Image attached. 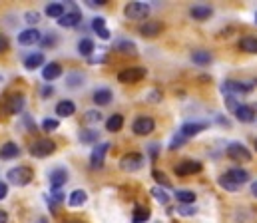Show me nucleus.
<instances>
[{
  "instance_id": "nucleus-1",
  "label": "nucleus",
  "mask_w": 257,
  "mask_h": 223,
  "mask_svg": "<svg viewBox=\"0 0 257 223\" xmlns=\"http://www.w3.org/2000/svg\"><path fill=\"white\" fill-rule=\"evenodd\" d=\"M249 181V173L241 167H233L229 171H225L221 177H219V185L225 189V191H237L241 185H245Z\"/></svg>"
},
{
  "instance_id": "nucleus-2",
  "label": "nucleus",
  "mask_w": 257,
  "mask_h": 223,
  "mask_svg": "<svg viewBox=\"0 0 257 223\" xmlns=\"http://www.w3.org/2000/svg\"><path fill=\"white\" fill-rule=\"evenodd\" d=\"M6 179H8L12 185L24 187V185H28V183L34 179V171H32L28 165H18V167H12V169L6 173Z\"/></svg>"
},
{
  "instance_id": "nucleus-3",
  "label": "nucleus",
  "mask_w": 257,
  "mask_h": 223,
  "mask_svg": "<svg viewBox=\"0 0 257 223\" xmlns=\"http://www.w3.org/2000/svg\"><path fill=\"white\" fill-rule=\"evenodd\" d=\"M255 88L253 82H241V80H225L221 84V92L227 94V96H233V94H247Z\"/></svg>"
},
{
  "instance_id": "nucleus-4",
  "label": "nucleus",
  "mask_w": 257,
  "mask_h": 223,
  "mask_svg": "<svg viewBox=\"0 0 257 223\" xmlns=\"http://www.w3.org/2000/svg\"><path fill=\"white\" fill-rule=\"evenodd\" d=\"M56 151V144L48 138H42V140H36L32 146H30V155L34 157H48L50 153Z\"/></svg>"
},
{
  "instance_id": "nucleus-5",
  "label": "nucleus",
  "mask_w": 257,
  "mask_h": 223,
  "mask_svg": "<svg viewBox=\"0 0 257 223\" xmlns=\"http://www.w3.org/2000/svg\"><path fill=\"white\" fill-rule=\"evenodd\" d=\"M227 155L233 159V161H239V163H247V161H251V151L245 148L243 144H239V142H233V144H229L227 146Z\"/></svg>"
},
{
  "instance_id": "nucleus-6",
  "label": "nucleus",
  "mask_w": 257,
  "mask_h": 223,
  "mask_svg": "<svg viewBox=\"0 0 257 223\" xmlns=\"http://www.w3.org/2000/svg\"><path fill=\"white\" fill-rule=\"evenodd\" d=\"M154 128H156V122L150 116H138L132 124V132L136 136H148L154 132Z\"/></svg>"
},
{
  "instance_id": "nucleus-7",
  "label": "nucleus",
  "mask_w": 257,
  "mask_h": 223,
  "mask_svg": "<svg viewBox=\"0 0 257 223\" xmlns=\"http://www.w3.org/2000/svg\"><path fill=\"white\" fill-rule=\"evenodd\" d=\"M142 165H144V155H142V153H136V151H130V153H126V155L120 159V169L130 171V173L142 169Z\"/></svg>"
},
{
  "instance_id": "nucleus-8",
  "label": "nucleus",
  "mask_w": 257,
  "mask_h": 223,
  "mask_svg": "<svg viewBox=\"0 0 257 223\" xmlns=\"http://www.w3.org/2000/svg\"><path fill=\"white\" fill-rule=\"evenodd\" d=\"M124 12L132 20H144L150 14V6H148V2H128Z\"/></svg>"
},
{
  "instance_id": "nucleus-9",
  "label": "nucleus",
  "mask_w": 257,
  "mask_h": 223,
  "mask_svg": "<svg viewBox=\"0 0 257 223\" xmlns=\"http://www.w3.org/2000/svg\"><path fill=\"white\" fill-rule=\"evenodd\" d=\"M108 149H110V144H108V142L98 144L96 148L92 149V155H90V167H92V169H102V167H104V159H106Z\"/></svg>"
},
{
  "instance_id": "nucleus-10",
  "label": "nucleus",
  "mask_w": 257,
  "mask_h": 223,
  "mask_svg": "<svg viewBox=\"0 0 257 223\" xmlns=\"http://www.w3.org/2000/svg\"><path fill=\"white\" fill-rule=\"evenodd\" d=\"M142 78H146V68H142V66L124 68V70L118 74V80H120L122 84H134V82H140Z\"/></svg>"
},
{
  "instance_id": "nucleus-11",
  "label": "nucleus",
  "mask_w": 257,
  "mask_h": 223,
  "mask_svg": "<svg viewBox=\"0 0 257 223\" xmlns=\"http://www.w3.org/2000/svg\"><path fill=\"white\" fill-rule=\"evenodd\" d=\"M201 163L199 161H193V159H188V161H182L176 165V173L180 177H186V175H193V173H199L201 171Z\"/></svg>"
},
{
  "instance_id": "nucleus-12",
  "label": "nucleus",
  "mask_w": 257,
  "mask_h": 223,
  "mask_svg": "<svg viewBox=\"0 0 257 223\" xmlns=\"http://www.w3.org/2000/svg\"><path fill=\"white\" fill-rule=\"evenodd\" d=\"M207 126H209L207 122H188V124H184V126L180 128V134H182V136L188 140V138H193V136H197L199 132H203Z\"/></svg>"
},
{
  "instance_id": "nucleus-13",
  "label": "nucleus",
  "mask_w": 257,
  "mask_h": 223,
  "mask_svg": "<svg viewBox=\"0 0 257 223\" xmlns=\"http://www.w3.org/2000/svg\"><path fill=\"white\" fill-rule=\"evenodd\" d=\"M40 36H42V34H40L36 28H26V30L18 32V44H22V46L36 44V42H40Z\"/></svg>"
},
{
  "instance_id": "nucleus-14",
  "label": "nucleus",
  "mask_w": 257,
  "mask_h": 223,
  "mask_svg": "<svg viewBox=\"0 0 257 223\" xmlns=\"http://www.w3.org/2000/svg\"><path fill=\"white\" fill-rule=\"evenodd\" d=\"M22 110H24V96L22 94H12L6 100V112L12 114V116H18Z\"/></svg>"
},
{
  "instance_id": "nucleus-15",
  "label": "nucleus",
  "mask_w": 257,
  "mask_h": 223,
  "mask_svg": "<svg viewBox=\"0 0 257 223\" xmlns=\"http://www.w3.org/2000/svg\"><path fill=\"white\" fill-rule=\"evenodd\" d=\"M233 114H235V118H237L239 122H243V124L255 122V116H257L255 108H253V106H245V104H241Z\"/></svg>"
},
{
  "instance_id": "nucleus-16",
  "label": "nucleus",
  "mask_w": 257,
  "mask_h": 223,
  "mask_svg": "<svg viewBox=\"0 0 257 223\" xmlns=\"http://www.w3.org/2000/svg\"><path fill=\"white\" fill-rule=\"evenodd\" d=\"M162 32V22L158 20H146L142 26H140V34L146 36V38H154Z\"/></svg>"
},
{
  "instance_id": "nucleus-17",
  "label": "nucleus",
  "mask_w": 257,
  "mask_h": 223,
  "mask_svg": "<svg viewBox=\"0 0 257 223\" xmlns=\"http://www.w3.org/2000/svg\"><path fill=\"white\" fill-rule=\"evenodd\" d=\"M66 181H68V171H66L64 167H58V169H54L50 173V187L54 191H58L62 185H66Z\"/></svg>"
},
{
  "instance_id": "nucleus-18",
  "label": "nucleus",
  "mask_w": 257,
  "mask_h": 223,
  "mask_svg": "<svg viewBox=\"0 0 257 223\" xmlns=\"http://www.w3.org/2000/svg\"><path fill=\"white\" fill-rule=\"evenodd\" d=\"M62 76V66L58 64V62H48L44 68H42V78L46 80V82H52V80H56V78H60Z\"/></svg>"
},
{
  "instance_id": "nucleus-19",
  "label": "nucleus",
  "mask_w": 257,
  "mask_h": 223,
  "mask_svg": "<svg viewBox=\"0 0 257 223\" xmlns=\"http://www.w3.org/2000/svg\"><path fill=\"white\" fill-rule=\"evenodd\" d=\"M86 201H88V193H86L84 189H74V191L68 195V205H70V207H82Z\"/></svg>"
},
{
  "instance_id": "nucleus-20",
  "label": "nucleus",
  "mask_w": 257,
  "mask_h": 223,
  "mask_svg": "<svg viewBox=\"0 0 257 223\" xmlns=\"http://www.w3.org/2000/svg\"><path fill=\"white\" fill-rule=\"evenodd\" d=\"M92 28L98 32V36L102 38V40H108L112 34H110V30L106 28V18L104 16H96L94 20H92Z\"/></svg>"
},
{
  "instance_id": "nucleus-21",
  "label": "nucleus",
  "mask_w": 257,
  "mask_h": 223,
  "mask_svg": "<svg viewBox=\"0 0 257 223\" xmlns=\"http://www.w3.org/2000/svg\"><path fill=\"white\" fill-rule=\"evenodd\" d=\"M190 14H192L195 20H205V18H209L213 14V8L207 6V4H195V6H192Z\"/></svg>"
},
{
  "instance_id": "nucleus-22",
  "label": "nucleus",
  "mask_w": 257,
  "mask_h": 223,
  "mask_svg": "<svg viewBox=\"0 0 257 223\" xmlns=\"http://www.w3.org/2000/svg\"><path fill=\"white\" fill-rule=\"evenodd\" d=\"M18 155H20V148H18L14 142L2 144V148H0V159H14V157H18Z\"/></svg>"
},
{
  "instance_id": "nucleus-23",
  "label": "nucleus",
  "mask_w": 257,
  "mask_h": 223,
  "mask_svg": "<svg viewBox=\"0 0 257 223\" xmlns=\"http://www.w3.org/2000/svg\"><path fill=\"white\" fill-rule=\"evenodd\" d=\"M74 112H76V104H74L72 100H62V102H58V106H56V116H60V118L74 116Z\"/></svg>"
},
{
  "instance_id": "nucleus-24",
  "label": "nucleus",
  "mask_w": 257,
  "mask_h": 223,
  "mask_svg": "<svg viewBox=\"0 0 257 223\" xmlns=\"http://www.w3.org/2000/svg\"><path fill=\"white\" fill-rule=\"evenodd\" d=\"M80 20H82V14H80L78 10H74V12H66L62 18H58V24L64 26V28H72V26H76Z\"/></svg>"
},
{
  "instance_id": "nucleus-25",
  "label": "nucleus",
  "mask_w": 257,
  "mask_h": 223,
  "mask_svg": "<svg viewBox=\"0 0 257 223\" xmlns=\"http://www.w3.org/2000/svg\"><path fill=\"white\" fill-rule=\"evenodd\" d=\"M114 48H116L118 52H122V54H132V56L138 52L136 44H134L132 40H128V38H120V40H116V42H114Z\"/></svg>"
},
{
  "instance_id": "nucleus-26",
  "label": "nucleus",
  "mask_w": 257,
  "mask_h": 223,
  "mask_svg": "<svg viewBox=\"0 0 257 223\" xmlns=\"http://www.w3.org/2000/svg\"><path fill=\"white\" fill-rule=\"evenodd\" d=\"M42 64H44V54L42 52H32L30 56L24 58V68L26 70H34V68H38Z\"/></svg>"
},
{
  "instance_id": "nucleus-27",
  "label": "nucleus",
  "mask_w": 257,
  "mask_h": 223,
  "mask_svg": "<svg viewBox=\"0 0 257 223\" xmlns=\"http://www.w3.org/2000/svg\"><path fill=\"white\" fill-rule=\"evenodd\" d=\"M94 102L98 106H108L112 102V90L110 88H100L94 92Z\"/></svg>"
},
{
  "instance_id": "nucleus-28",
  "label": "nucleus",
  "mask_w": 257,
  "mask_h": 223,
  "mask_svg": "<svg viewBox=\"0 0 257 223\" xmlns=\"http://www.w3.org/2000/svg\"><path fill=\"white\" fill-rule=\"evenodd\" d=\"M124 128V116L122 114H114L106 120V130L108 132H120Z\"/></svg>"
},
{
  "instance_id": "nucleus-29",
  "label": "nucleus",
  "mask_w": 257,
  "mask_h": 223,
  "mask_svg": "<svg viewBox=\"0 0 257 223\" xmlns=\"http://www.w3.org/2000/svg\"><path fill=\"white\" fill-rule=\"evenodd\" d=\"M239 48L243 52H249V54H257V36H243L239 40Z\"/></svg>"
},
{
  "instance_id": "nucleus-30",
  "label": "nucleus",
  "mask_w": 257,
  "mask_h": 223,
  "mask_svg": "<svg viewBox=\"0 0 257 223\" xmlns=\"http://www.w3.org/2000/svg\"><path fill=\"white\" fill-rule=\"evenodd\" d=\"M66 6L62 2H50V4H46V14L50 16V18H62L66 12Z\"/></svg>"
},
{
  "instance_id": "nucleus-31",
  "label": "nucleus",
  "mask_w": 257,
  "mask_h": 223,
  "mask_svg": "<svg viewBox=\"0 0 257 223\" xmlns=\"http://www.w3.org/2000/svg\"><path fill=\"white\" fill-rule=\"evenodd\" d=\"M192 60H193V64L205 66V64H209V62L213 60V56H211L207 50H195V52L192 54Z\"/></svg>"
},
{
  "instance_id": "nucleus-32",
  "label": "nucleus",
  "mask_w": 257,
  "mask_h": 223,
  "mask_svg": "<svg viewBox=\"0 0 257 223\" xmlns=\"http://www.w3.org/2000/svg\"><path fill=\"white\" fill-rule=\"evenodd\" d=\"M78 140L82 144H96L100 140V132H96V130H82L80 136H78Z\"/></svg>"
},
{
  "instance_id": "nucleus-33",
  "label": "nucleus",
  "mask_w": 257,
  "mask_h": 223,
  "mask_svg": "<svg viewBox=\"0 0 257 223\" xmlns=\"http://www.w3.org/2000/svg\"><path fill=\"white\" fill-rule=\"evenodd\" d=\"M176 199L180 203H184V205H192L193 201H195V193L190 191V189H178L176 191Z\"/></svg>"
},
{
  "instance_id": "nucleus-34",
  "label": "nucleus",
  "mask_w": 257,
  "mask_h": 223,
  "mask_svg": "<svg viewBox=\"0 0 257 223\" xmlns=\"http://www.w3.org/2000/svg\"><path fill=\"white\" fill-rule=\"evenodd\" d=\"M148 219H150V209L148 207H136L134 209V215H132L134 223H146Z\"/></svg>"
},
{
  "instance_id": "nucleus-35",
  "label": "nucleus",
  "mask_w": 257,
  "mask_h": 223,
  "mask_svg": "<svg viewBox=\"0 0 257 223\" xmlns=\"http://www.w3.org/2000/svg\"><path fill=\"white\" fill-rule=\"evenodd\" d=\"M78 52H80L82 56H90V54L94 52V42H92L90 38H82L80 44H78Z\"/></svg>"
},
{
  "instance_id": "nucleus-36",
  "label": "nucleus",
  "mask_w": 257,
  "mask_h": 223,
  "mask_svg": "<svg viewBox=\"0 0 257 223\" xmlns=\"http://www.w3.org/2000/svg\"><path fill=\"white\" fill-rule=\"evenodd\" d=\"M152 195H154V199L158 201V203H162V205H168L170 203V195L162 189V187H152V191H150Z\"/></svg>"
},
{
  "instance_id": "nucleus-37",
  "label": "nucleus",
  "mask_w": 257,
  "mask_h": 223,
  "mask_svg": "<svg viewBox=\"0 0 257 223\" xmlns=\"http://www.w3.org/2000/svg\"><path fill=\"white\" fill-rule=\"evenodd\" d=\"M58 126H60L58 120H50V118H46V120L42 122V130H44V132H54V130H58Z\"/></svg>"
},
{
  "instance_id": "nucleus-38",
  "label": "nucleus",
  "mask_w": 257,
  "mask_h": 223,
  "mask_svg": "<svg viewBox=\"0 0 257 223\" xmlns=\"http://www.w3.org/2000/svg\"><path fill=\"white\" fill-rule=\"evenodd\" d=\"M176 211H178L182 217H192V215H195V211H197V209L192 207V205H182V207H178Z\"/></svg>"
},
{
  "instance_id": "nucleus-39",
  "label": "nucleus",
  "mask_w": 257,
  "mask_h": 223,
  "mask_svg": "<svg viewBox=\"0 0 257 223\" xmlns=\"http://www.w3.org/2000/svg\"><path fill=\"white\" fill-rule=\"evenodd\" d=\"M100 120H102V114H100L98 110H88V112H86V122L94 124V122H100Z\"/></svg>"
},
{
  "instance_id": "nucleus-40",
  "label": "nucleus",
  "mask_w": 257,
  "mask_h": 223,
  "mask_svg": "<svg viewBox=\"0 0 257 223\" xmlns=\"http://www.w3.org/2000/svg\"><path fill=\"white\" fill-rule=\"evenodd\" d=\"M82 80H84V76L82 74H70L68 78H66V82H68L72 88H76L78 84H82Z\"/></svg>"
},
{
  "instance_id": "nucleus-41",
  "label": "nucleus",
  "mask_w": 257,
  "mask_h": 223,
  "mask_svg": "<svg viewBox=\"0 0 257 223\" xmlns=\"http://www.w3.org/2000/svg\"><path fill=\"white\" fill-rule=\"evenodd\" d=\"M225 104H227V108H229L231 112H235V110L241 106L239 102H235V98H233V96H225Z\"/></svg>"
},
{
  "instance_id": "nucleus-42",
  "label": "nucleus",
  "mask_w": 257,
  "mask_h": 223,
  "mask_svg": "<svg viewBox=\"0 0 257 223\" xmlns=\"http://www.w3.org/2000/svg\"><path fill=\"white\" fill-rule=\"evenodd\" d=\"M184 142H186V138H184L182 134H178V136L172 140V144H170V149H178L180 146H182V144H184Z\"/></svg>"
},
{
  "instance_id": "nucleus-43",
  "label": "nucleus",
  "mask_w": 257,
  "mask_h": 223,
  "mask_svg": "<svg viewBox=\"0 0 257 223\" xmlns=\"http://www.w3.org/2000/svg\"><path fill=\"white\" fill-rule=\"evenodd\" d=\"M38 18H40V14L34 10V12H26V22H30V24H36L38 22Z\"/></svg>"
},
{
  "instance_id": "nucleus-44",
  "label": "nucleus",
  "mask_w": 257,
  "mask_h": 223,
  "mask_svg": "<svg viewBox=\"0 0 257 223\" xmlns=\"http://www.w3.org/2000/svg\"><path fill=\"white\" fill-rule=\"evenodd\" d=\"M154 177H156L160 183H164L166 187H170V181H168V177H166L164 173H160V171H154Z\"/></svg>"
},
{
  "instance_id": "nucleus-45",
  "label": "nucleus",
  "mask_w": 257,
  "mask_h": 223,
  "mask_svg": "<svg viewBox=\"0 0 257 223\" xmlns=\"http://www.w3.org/2000/svg\"><path fill=\"white\" fill-rule=\"evenodd\" d=\"M50 38H44V40H40L42 42V46H52V44H56V34H48Z\"/></svg>"
},
{
  "instance_id": "nucleus-46",
  "label": "nucleus",
  "mask_w": 257,
  "mask_h": 223,
  "mask_svg": "<svg viewBox=\"0 0 257 223\" xmlns=\"http://www.w3.org/2000/svg\"><path fill=\"white\" fill-rule=\"evenodd\" d=\"M6 50H8V38L0 34V52H6Z\"/></svg>"
},
{
  "instance_id": "nucleus-47",
  "label": "nucleus",
  "mask_w": 257,
  "mask_h": 223,
  "mask_svg": "<svg viewBox=\"0 0 257 223\" xmlns=\"http://www.w3.org/2000/svg\"><path fill=\"white\" fill-rule=\"evenodd\" d=\"M6 195H8V185H6L4 181H0V201H2Z\"/></svg>"
},
{
  "instance_id": "nucleus-48",
  "label": "nucleus",
  "mask_w": 257,
  "mask_h": 223,
  "mask_svg": "<svg viewBox=\"0 0 257 223\" xmlns=\"http://www.w3.org/2000/svg\"><path fill=\"white\" fill-rule=\"evenodd\" d=\"M86 4H88V6H92V8H94V6H104V4H106V0H88V2H86Z\"/></svg>"
},
{
  "instance_id": "nucleus-49",
  "label": "nucleus",
  "mask_w": 257,
  "mask_h": 223,
  "mask_svg": "<svg viewBox=\"0 0 257 223\" xmlns=\"http://www.w3.org/2000/svg\"><path fill=\"white\" fill-rule=\"evenodd\" d=\"M150 155H152V159H156V155H158V144H152L150 146Z\"/></svg>"
},
{
  "instance_id": "nucleus-50",
  "label": "nucleus",
  "mask_w": 257,
  "mask_h": 223,
  "mask_svg": "<svg viewBox=\"0 0 257 223\" xmlns=\"http://www.w3.org/2000/svg\"><path fill=\"white\" fill-rule=\"evenodd\" d=\"M24 122H26V126L30 128V132H34V128H36V124H32V120H30L28 116H24Z\"/></svg>"
},
{
  "instance_id": "nucleus-51",
  "label": "nucleus",
  "mask_w": 257,
  "mask_h": 223,
  "mask_svg": "<svg viewBox=\"0 0 257 223\" xmlns=\"http://www.w3.org/2000/svg\"><path fill=\"white\" fill-rule=\"evenodd\" d=\"M52 92H54V90H52V86H46V88L42 90V96H50Z\"/></svg>"
},
{
  "instance_id": "nucleus-52",
  "label": "nucleus",
  "mask_w": 257,
  "mask_h": 223,
  "mask_svg": "<svg viewBox=\"0 0 257 223\" xmlns=\"http://www.w3.org/2000/svg\"><path fill=\"white\" fill-rule=\"evenodd\" d=\"M0 223H8V213L6 211H0Z\"/></svg>"
},
{
  "instance_id": "nucleus-53",
  "label": "nucleus",
  "mask_w": 257,
  "mask_h": 223,
  "mask_svg": "<svg viewBox=\"0 0 257 223\" xmlns=\"http://www.w3.org/2000/svg\"><path fill=\"white\" fill-rule=\"evenodd\" d=\"M251 193L257 197V181H253V183H251Z\"/></svg>"
},
{
  "instance_id": "nucleus-54",
  "label": "nucleus",
  "mask_w": 257,
  "mask_h": 223,
  "mask_svg": "<svg viewBox=\"0 0 257 223\" xmlns=\"http://www.w3.org/2000/svg\"><path fill=\"white\" fill-rule=\"evenodd\" d=\"M32 223H48V219H46V217H38L36 221H32Z\"/></svg>"
},
{
  "instance_id": "nucleus-55",
  "label": "nucleus",
  "mask_w": 257,
  "mask_h": 223,
  "mask_svg": "<svg viewBox=\"0 0 257 223\" xmlns=\"http://www.w3.org/2000/svg\"><path fill=\"white\" fill-rule=\"evenodd\" d=\"M68 223H80V221H68Z\"/></svg>"
},
{
  "instance_id": "nucleus-56",
  "label": "nucleus",
  "mask_w": 257,
  "mask_h": 223,
  "mask_svg": "<svg viewBox=\"0 0 257 223\" xmlns=\"http://www.w3.org/2000/svg\"><path fill=\"white\" fill-rule=\"evenodd\" d=\"M255 148H257V138H255Z\"/></svg>"
},
{
  "instance_id": "nucleus-57",
  "label": "nucleus",
  "mask_w": 257,
  "mask_h": 223,
  "mask_svg": "<svg viewBox=\"0 0 257 223\" xmlns=\"http://www.w3.org/2000/svg\"><path fill=\"white\" fill-rule=\"evenodd\" d=\"M255 22H257V14H255Z\"/></svg>"
}]
</instances>
